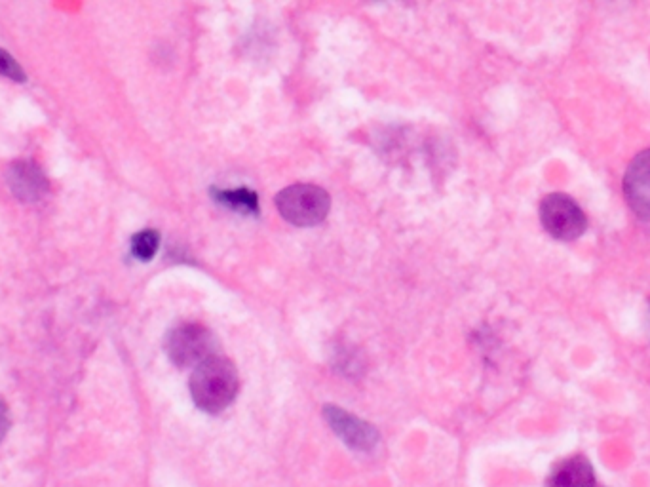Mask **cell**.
<instances>
[{"label":"cell","mask_w":650,"mask_h":487,"mask_svg":"<svg viewBox=\"0 0 650 487\" xmlns=\"http://www.w3.org/2000/svg\"><path fill=\"white\" fill-rule=\"evenodd\" d=\"M238 385L240 381L234 364L225 356L213 354L192 371V400L202 411L221 413L236 398Z\"/></svg>","instance_id":"cell-1"},{"label":"cell","mask_w":650,"mask_h":487,"mask_svg":"<svg viewBox=\"0 0 650 487\" xmlns=\"http://www.w3.org/2000/svg\"><path fill=\"white\" fill-rule=\"evenodd\" d=\"M331 198L316 185H291L276 196L280 215L297 227L322 223L329 212Z\"/></svg>","instance_id":"cell-2"},{"label":"cell","mask_w":650,"mask_h":487,"mask_svg":"<svg viewBox=\"0 0 650 487\" xmlns=\"http://www.w3.org/2000/svg\"><path fill=\"white\" fill-rule=\"evenodd\" d=\"M213 333L200 324H179L166 337V352L175 366H198L215 354Z\"/></svg>","instance_id":"cell-3"},{"label":"cell","mask_w":650,"mask_h":487,"mask_svg":"<svg viewBox=\"0 0 650 487\" xmlns=\"http://www.w3.org/2000/svg\"><path fill=\"white\" fill-rule=\"evenodd\" d=\"M540 221L546 233L552 234L555 240L573 242L580 238L586 227L588 219L582 208L574 202L571 196L554 193L548 195L540 204Z\"/></svg>","instance_id":"cell-4"},{"label":"cell","mask_w":650,"mask_h":487,"mask_svg":"<svg viewBox=\"0 0 650 487\" xmlns=\"http://www.w3.org/2000/svg\"><path fill=\"white\" fill-rule=\"evenodd\" d=\"M324 417L335 434L345 440L346 446L358 451H369L377 446L379 432L360 417H354L352 413L335 406H325Z\"/></svg>","instance_id":"cell-5"},{"label":"cell","mask_w":650,"mask_h":487,"mask_svg":"<svg viewBox=\"0 0 650 487\" xmlns=\"http://www.w3.org/2000/svg\"><path fill=\"white\" fill-rule=\"evenodd\" d=\"M624 195L633 214L650 221V149L631 160L624 177Z\"/></svg>","instance_id":"cell-6"},{"label":"cell","mask_w":650,"mask_h":487,"mask_svg":"<svg viewBox=\"0 0 650 487\" xmlns=\"http://www.w3.org/2000/svg\"><path fill=\"white\" fill-rule=\"evenodd\" d=\"M12 193L25 202H35L46 195L48 181L33 162H16L8 170Z\"/></svg>","instance_id":"cell-7"},{"label":"cell","mask_w":650,"mask_h":487,"mask_svg":"<svg viewBox=\"0 0 650 487\" xmlns=\"http://www.w3.org/2000/svg\"><path fill=\"white\" fill-rule=\"evenodd\" d=\"M546 487H603L593 472L592 463L582 457H569L552 470Z\"/></svg>","instance_id":"cell-8"},{"label":"cell","mask_w":650,"mask_h":487,"mask_svg":"<svg viewBox=\"0 0 650 487\" xmlns=\"http://www.w3.org/2000/svg\"><path fill=\"white\" fill-rule=\"evenodd\" d=\"M217 202L229 206L232 210H240L246 214H255L257 208V195L248 189H236V191H219Z\"/></svg>","instance_id":"cell-9"},{"label":"cell","mask_w":650,"mask_h":487,"mask_svg":"<svg viewBox=\"0 0 650 487\" xmlns=\"http://www.w3.org/2000/svg\"><path fill=\"white\" fill-rule=\"evenodd\" d=\"M160 244V236L154 231H143V233L135 234L132 240V252H134L137 259L141 261H149L153 259L156 250Z\"/></svg>","instance_id":"cell-10"},{"label":"cell","mask_w":650,"mask_h":487,"mask_svg":"<svg viewBox=\"0 0 650 487\" xmlns=\"http://www.w3.org/2000/svg\"><path fill=\"white\" fill-rule=\"evenodd\" d=\"M0 75L10 78V80H20V82L25 80V73H23L20 63L4 50H0Z\"/></svg>","instance_id":"cell-11"},{"label":"cell","mask_w":650,"mask_h":487,"mask_svg":"<svg viewBox=\"0 0 650 487\" xmlns=\"http://www.w3.org/2000/svg\"><path fill=\"white\" fill-rule=\"evenodd\" d=\"M8 429H10V411H8L6 402L0 398V442L8 434Z\"/></svg>","instance_id":"cell-12"}]
</instances>
